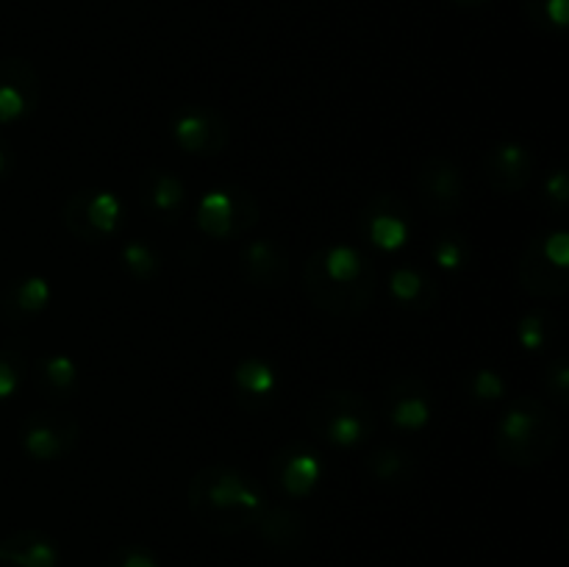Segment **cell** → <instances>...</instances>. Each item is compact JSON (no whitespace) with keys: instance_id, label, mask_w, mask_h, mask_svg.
Instances as JSON below:
<instances>
[{"instance_id":"cell-4","label":"cell","mask_w":569,"mask_h":567,"mask_svg":"<svg viewBox=\"0 0 569 567\" xmlns=\"http://www.w3.org/2000/svg\"><path fill=\"white\" fill-rule=\"evenodd\" d=\"M306 426L320 442L331 448H359L376 434V409L361 392L326 389L306 406Z\"/></svg>"},{"instance_id":"cell-14","label":"cell","mask_w":569,"mask_h":567,"mask_svg":"<svg viewBox=\"0 0 569 567\" xmlns=\"http://www.w3.org/2000/svg\"><path fill=\"white\" fill-rule=\"evenodd\" d=\"M42 83L28 59L6 56L0 59V126L22 122L39 109Z\"/></svg>"},{"instance_id":"cell-29","label":"cell","mask_w":569,"mask_h":567,"mask_svg":"<svg viewBox=\"0 0 569 567\" xmlns=\"http://www.w3.org/2000/svg\"><path fill=\"white\" fill-rule=\"evenodd\" d=\"M120 265L137 281H153L161 272V256L144 239H128L120 248Z\"/></svg>"},{"instance_id":"cell-3","label":"cell","mask_w":569,"mask_h":567,"mask_svg":"<svg viewBox=\"0 0 569 567\" xmlns=\"http://www.w3.org/2000/svg\"><path fill=\"white\" fill-rule=\"evenodd\" d=\"M561 445V422L537 395H515L500 411L492 431L498 459L520 470H537Z\"/></svg>"},{"instance_id":"cell-19","label":"cell","mask_w":569,"mask_h":567,"mask_svg":"<svg viewBox=\"0 0 569 567\" xmlns=\"http://www.w3.org/2000/svg\"><path fill=\"white\" fill-rule=\"evenodd\" d=\"M53 300V287L44 276H22L0 295V320L6 326H22L42 315Z\"/></svg>"},{"instance_id":"cell-28","label":"cell","mask_w":569,"mask_h":567,"mask_svg":"<svg viewBox=\"0 0 569 567\" xmlns=\"http://www.w3.org/2000/svg\"><path fill=\"white\" fill-rule=\"evenodd\" d=\"M506 392H509V384L495 367H476L467 372L465 395L472 406H481V409L498 406L506 400Z\"/></svg>"},{"instance_id":"cell-6","label":"cell","mask_w":569,"mask_h":567,"mask_svg":"<svg viewBox=\"0 0 569 567\" xmlns=\"http://www.w3.org/2000/svg\"><path fill=\"white\" fill-rule=\"evenodd\" d=\"M259 200L244 187H217L200 195L194 203V222L200 231L220 242L244 237L259 222Z\"/></svg>"},{"instance_id":"cell-33","label":"cell","mask_w":569,"mask_h":567,"mask_svg":"<svg viewBox=\"0 0 569 567\" xmlns=\"http://www.w3.org/2000/svg\"><path fill=\"white\" fill-rule=\"evenodd\" d=\"M103 567H159V559L144 545H122L106 559Z\"/></svg>"},{"instance_id":"cell-2","label":"cell","mask_w":569,"mask_h":567,"mask_svg":"<svg viewBox=\"0 0 569 567\" xmlns=\"http://www.w3.org/2000/svg\"><path fill=\"white\" fill-rule=\"evenodd\" d=\"M189 509L214 534H239L256 526L267 509L264 489L233 465H206L189 481Z\"/></svg>"},{"instance_id":"cell-17","label":"cell","mask_w":569,"mask_h":567,"mask_svg":"<svg viewBox=\"0 0 569 567\" xmlns=\"http://www.w3.org/2000/svg\"><path fill=\"white\" fill-rule=\"evenodd\" d=\"M233 392L244 411H261L276 404L278 392H281V376H278L276 365L261 356H244L233 367Z\"/></svg>"},{"instance_id":"cell-10","label":"cell","mask_w":569,"mask_h":567,"mask_svg":"<svg viewBox=\"0 0 569 567\" xmlns=\"http://www.w3.org/2000/svg\"><path fill=\"white\" fill-rule=\"evenodd\" d=\"M81 439V426L72 415L59 409H39L22 417L20 448L33 461H56L72 454Z\"/></svg>"},{"instance_id":"cell-16","label":"cell","mask_w":569,"mask_h":567,"mask_svg":"<svg viewBox=\"0 0 569 567\" xmlns=\"http://www.w3.org/2000/svg\"><path fill=\"white\" fill-rule=\"evenodd\" d=\"M239 272L256 289H264V292L283 289L289 281V272H292L289 250L270 237L250 239L239 250Z\"/></svg>"},{"instance_id":"cell-31","label":"cell","mask_w":569,"mask_h":567,"mask_svg":"<svg viewBox=\"0 0 569 567\" xmlns=\"http://www.w3.org/2000/svg\"><path fill=\"white\" fill-rule=\"evenodd\" d=\"M28 376V365L20 350L0 348V400H9L20 392Z\"/></svg>"},{"instance_id":"cell-30","label":"cell","mask_w":569,"mask_h":567,"mask_svg":"<svg viewBox=\"0 0 569 567\" xmlns=\"http://www.w3.org/2000/svg\"><path fill=\"white\" fill-rule=\"evenodd\" d=\"M542 387L556 406H569V359L565 354H553L542 370Z\"/></svg>"},{"instance_id":"cell-11","label":"cell","mask_w":569,"mask_h":567,"mask_svg":"<svg viewBox=\"0 0 569 567\" xmlns=\"http://www.w3.org/2000/svg\"><path fill=\"white\" fill-rule=\"evenodd\" d=\"M437 415V398L431 387L415 372L398 376L383 392V417L400 434H417L431 426Z\"/></svg>"},{"instance_id":"cell-1","label":"cell","mask_w":569,"mask_h":567,"mask_svg":"<svg viewBox=\"0 0 569 567\" xmlns=\"http://www.w3.org/2000/svg\"><path fill=\"white\" fill-rule=\"evenodd\" d=\"M376 267L365 250L331 242L317 248L303 267V292L326 315L350 320L370 309L376 298Z\"/></svg>"},{"instance_id":"cell-12","label":"cell","mask_w":569,"mask_h":567,"mask_svg":"<svg viewBox=\"0 0 569 567\" xmlns=\"http://www.w3.org/2000/svg\"><path fill=\"white\" fill-rule=\"evenodd\" d=\"M170 133L178 150L198 156V159L220 156L231 142V126L226 117L206 106H189V109L178 111L170 122Z\"/></svg>"},{"instance_id":"cell-13","label":"cell","mask_w":569,"mask_h":567,"mask_svg":"<svg viewBox=\"0 0 569 567\" xmlns=\"http://www.w3.org/2000/svg\"><path fill=\"white\" fill-rule=\"evenodd\" d=\"M270 478L289 498H309L326 478V465L315 445L295 439L272 454Z\"/></svg>"},{"instance_id":"cell-27","label":"cell","mask_w":569,"mask_h":567,"mask_svg":"<svg viewBox=\"0 0 569 567\" xmlns=\"http://www.w3.org/2000/svg\"><path fill=\"white\" fill-rule=\"evenodd\" d=\"M431 259L437 261L439 270L456 276V272H465L472 265L476 250H472V242L461 231H442L433 239Z\"/></svg>"},{"instance_id":"cell-15","label":"cell","mask_w":569,"mask_h":567,"mask_svg":"<svg viewBox=\"0 0 569 567\" xmlns=\"http://www.w3.org/2000/svg\"><path fill=\"white\" fill-rule=\"evenodd\" d=\"M537 170L531 148L515 139L492 142L481 156V172L489 187L500 195H520Z\"/></svg>"},{"instance_id":"cell-32","label":"cell","mask_w":569,"mask_h":567,"mask_svg":"<svg viewBox=\"0 0 569 567\" xmlns=\"http://www.w3.org/2000/svg\"><path fill=\"white\" fill-rule=\"evenodd\" d=\"M539 195H542L545 206L553 211H565L569 206V176L565 167H553V170L548 172V176L542 178V189H539Z\"/></svg>"},{"instance_id":"cell-26","label":"cell","mask_w":569,"mask_h":567,"mask_svg":"<svg viewBox=\"0 0 569 567\" xmlns=\"http://www.w3.org/2000/svg\"><path fill=\"white\" fill-rule=\"evenodd\" d=\"M522 17L542 37L561 39L569 31V0H522Z\"/></svg>"},{"instance_id":"cell-24","label":"cell","mask_w":569,"mask_h":567,"mask_svg":"<svg viewBox=\"0 0 569 567\" xmlns=\"http://www.w3.org/2000/svg\"><path fill=\"white\" fill-rule=\"evenodd\" d=\"M256 531L261 534L270 548L278 550H292L303 543L306 537V520L298 509H289V506H270L261 511V517L256 520Z\"/></svg>"},{"instance_id":"cell-23","label":"cell","mask_w":569,"mask_h":567,"mask_svg":"<svg viewBox=\"0 0 569 567\" xmlns=\"http://www.w3.org/2000/svg\"><path fill=\"white\" fill-rule=\"evenodd\" d=\"M367 472L381 487H406V484H415V478L420 476V461L403 445L383 442L367 454Z\"/></svg>"},{"instance_id":"cell-20","label":"cell","mask_w":569,"mask_h":567,"mask_svg":"<svg viewBox=\"0 0 569 567\" xmlns=\"http://www.w3.org/2000/svg\"><path fill=\"white\" fill-rule=\"evenodd\" d=\"M0 567H59V545L48 534L22 528L0 539Z\"/></svg>"},{"instance_id":"cell-5","label":"cell","mask_w":569,"mask_h":567,"mask_svg":"<svg viewBox=\"0 0 569 567\" xmlns=\"http://www.w3.org/2000/svg\"><path fill=\"white\" fill-rule=\"evenodd\" d=\"M520 287L531 298L561 300L569 292V231L548 228L526 245L517 265Z\"/></svg>"},{"instance_id":"cell-34","label":"cell","mask_w":569,"mask_h":567,"mask_svg":"<svg viewBox=\"0 0 569 567\" xmlns=\"http://www.w3.org/2000/svg\"><path fill=\"white\" fill-rule=\"evenodd\" d=\"M11 170H14V148L0 137V181L9 178Z\"/></svg>"},{"instance_id":"cell-35","label":"cell","mask_w":569,"mask_h":567,"mask_svg":"<svg viewBox=\"0 0 569 567\" xmlns=\"http://www.w3.org/2000/svg\"><path fill=\"white\" fill-rule=\"evenodd\" d=\"M450 6H456V9H465V11H476V9H487L492 0H448Z\"/></svg>"},{"instance_id":"cell-25","label":"cell","mask_w":569,"mask_h":567,"mask_svg":"<svg viewBox=\"0 0 569 567\" xmlns=\"http://www.w3.org/2000/svg\"><path fill=\"white\" fill-rule=\"evenodd\" d=\"M561 320L548 309H531L517 320L515 339L528 356H545L559 342Z\"/></svg>"},{"instance_id":"cell-21","label":"cell","mask_w":569,"mask_h":567,"mask_svg":"<svg viewBox=\"0 0 569 567\" xmlns=\"http://www.w3.org/2000/svg\"><path fill=\"white\" fill-rule=\"evenodd\" d=\"M389 295L406 311H431L439 300V287L422 267L398 265L389 272Z\"/></svg>"},{"instance_id":"cell-8","label":"cell","mask_w":569,"mask_h":567,"mask_svg":"<svg viewBox=\"0 0 569 567\" xmlns=\"http://www.w3.org/2000/svg\"><path fill=\"white\" fill-rule=\"evenodd\" d=\"M359 233L370 248L398 253L415 237V215L400 195L378 192L361 206Z\"/></svg>"},{"instance_id":"cell-7","label":"cell","mask_w":569,"mask_h":567,"mask_svg":"<svg viewBox=\"0 0 569 567\" xmlns=\"http://www.w3.org/2000/svg\"><path fill=\"white\" fill-rule=\"evenodd\" d=\"M126 222V203L117 192L100 187L81 189L64 203V226L76 239L87 245L109 242Z\"/></svg>"},{"instance_id":"cell-22","label":"cell","mask_w":569,"mask_h":567,"mask_svg":"<svg viewBox=\"0 0 569 567\" xmlns=\"http://www.w3.org/2000/svg\"><path fill=\"white\" fill-rule=\"evenodd\" d=\"M33 387L48 400H70L81 387V370L78 361L67 354H48L33 365Z\"/></svg>"},{"instance_id":"cell-9","label":"cell","mask_w":569,"mask_h":567,"mask_svg":"<svg viewBox=\"0 0 569 567\" xmlns=\"http://www.w3.org/2000/svg\"><path fill=\"white\" fill-rule=\"evenodd\" d=\"M411 181L420 206L433 217H453L467 200L465 170L445 153H428Z\"/></svg>"},{"instance_id":"cell-18","label":"cell","mask_w":569,"mask_h":567,"mask_svg":"<svg viewBox=\"0 0 569 567\" xmlns=\"http://www.w3.org/2000/svg\"><path fill=\"white\" fill-rule=\"evenodd\" d=\"M139 195H142V203L148 206L150 215L164 222H176L189 209L187 183L164 167H150L142 172Z\"/></svg>"}]
</instances>
